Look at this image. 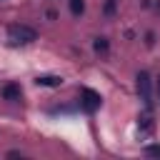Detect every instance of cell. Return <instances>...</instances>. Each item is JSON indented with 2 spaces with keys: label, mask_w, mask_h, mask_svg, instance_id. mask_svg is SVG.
I'll use <instances>...</instances> for the list:
<instances>
[{
  "label": "cell",
  "mask_w": 160,
  "mask_h": 160,
  "mask_svg": "<svg viewBox=\"0 0 160 160\" xmlns=\"http://www.w3.org/2000/svg\"><path fill=\"white\" fill-rule=\"evenodd\" d=\"M8 38H10L12 45H28V42L38 40V32L30 25H10L8 28Z\"/></svg>",
  "instance_id": "1"
},
{
  "label": "cell",
  "mask_w": 160,
  "mask_h": 160,
  "mask_svg": "<svg viewBox=\"0 0 160 160\" xmlns=\"http://www.w3.org/2000/svg\"><path fill=\"white\" fill-rule=\"evenodd\" d=\"M138 95H140V100L145 102V108L150 110L152 108V80H150V75L142 70V72H138Z\"/></svg>",
  "instance_id": "2"
},
{
  "label": "cell",
  "mask_w": 160,
  "mask_h": 160,
  "mask_svg": "<svg viewBox=\"0 0 160 160\" xmlns=\"http://www.w3.org/2000/svg\"><path fill=\"white\" fill-rule=\"evenodd\" d=\"M100 102H102V98L95 92V90H90V88H82L80 90V108L85 110V112H95L98 108H100Z\"/></svg>",
  "instance_id": "3"
},
{
  "label": "cell",
  "mask_w": 160,
  "mask_h": 160,
  "mask_svg": "<svg viewBox=\"0 0 160 160\" xmlns=\"http://www.w3.org/2000/svg\"><path fill=\"white\" fill-rule=\"evenodd\" d=\"M0 95H2V100L18 102V100H20V95H22V90H20V82H8V85H2Z\"/></svg>",
  "instance_id": "4"
},
{
  "label": "cell",
  "mask_w": 160,
  "mask_h": 160,
  "mask_svg": "<svg viewBox=\"0 0 160 160\" xmlns=\"http://www.w3.org/2000/svg\"><path fill=\"white\" fill-rule=\"evenodd\" d=\"M138 128H140V135H145V138L152 132V128H155V125H152V118H150V110H148V108H145V115H140Z\"/></svg>",
  "instance_id": "5"
},
{
  "label": "cell",
  "mask_w": 160,
  "mask_h": 160,
  "mask_svg": "<svg viewBox=\"0 0 160 160\" xmlns=\"http://www.w3.org/2000/svg\"><path fill=\"white\" fill-rule=\"evenodd\" d=\"M35 82L42 85V88H58V85L62 82V78H60V75H40Z\"/></svg>",
  "instance_id": "6"
},
{
  "label": "cell",
  "mask_w": 160,
  "mask_h": 160,
  "mask_svg": "<svg viewBox=\"0 0 160 160\" xmlns=\"http://www.w3.org/2000/svg\"><path fill=\"white\" fill-rule=\"evenodd\" d=\"M92 48H95L98 52H108V48H110V42H108V38H95V42H92Z\"/></svg>",
  "instance_id": "7"
},
{
  "label": "cell",
  "mask_w": 160,
  "mask_h": 160,
  "mask_svg": "<svg viewBox=\"0 0 160 160\" xmlns=\"http://www.w3.org/2000/svg\"><path fill=\"white\" fill-rule=\"evenodd\" d=\"M145 155H148V158H160V142L148 145V148H145Z\"/></svg>",
  "instance_id": "8"
},
{
  "label": "cell",
  "mask_w": 160,
  "mask_h": 160,
  "mask_svg": "<svg viewBox=\"0 0 160 160\" xmlns=\"http://www.w3.org/2000/svg\"><path fill=\"white\" fill-rule=\"evenodd\" d=\"M70 10H72V15H80L82 12V0H70Z\"/></svg>",
  "instance_id": "9"
},
{
  "label": "cell",
  "mask_w": 160,
  "mask_h": 160,
  "mask_svg": "<svg viewBox=\"0 0 160 160\" xmlns=\"http://www.w3.org/2000/svg\"><path fill=\"white\" fill-rule=\"evenodd\" d=\"M152 42H155V32H148L145 35V45H152Z\"/></svg>",
  "instance_id": "10"
},
{
  "label": "cell",
  "mask_w": 160,
  "mask_h": 160,
  "mask_svg": "<svg viewBox=\"0 0 160 160\" xmlns=\"http://www.w3.org/2000/svg\"><path fill=\"white\" fill-rule=\"evenodd\" d=\"M112 10H115V2H112V0H110V2H108V5H105V12H112Z\"/></svg>",
  "instance_id": "11"
},
{
  "label": "cell",
  "mask_w": 160,
  "mask_h": 160,
  "mask_svg": "<svg viewBox=\"0 0 160 160\" xmlns=\"http://www.w3.org/2000/svg\"><path fill=\"white\" fill-rule=\"evenodd\" d=\"M155 98L160 100V78H158V82H155Z\"/></svg>",
  "instance_id": "12"
}]
</instances>
